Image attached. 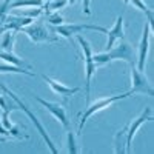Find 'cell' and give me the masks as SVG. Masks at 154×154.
<instances>
[{
    "label": "cell",
    "instance_id": "19",
    "mask_svg": "<svg viewBox=\"0 0 154 154\" xmlns=\"http://www.w3.org/2000/svg\"><path fill=\"white\" fill-rule=\"evenodd\" d=\"M66 151L69 154L80 152V148L77 146V142H75V136L71 130H66Z\"/></svg>",
    "mask_w": 154,
    "mask_h": 154
},
{
    "label": "cell",
    "instance_id": "5",
    "mask_svg": "<svg viewBox=\"0 0 154 154\" xmlns=\"http://www.w3.org/2000/svg\"><path fill=\"white\" fill-rule=\"evenodd\" d=\"M56 34L59 37H63V38H71L77 34H80L83 31H99V32H103L106 34V28L105 26H99V25H91V23H71V25H65L62 23L59 26H56Z\"/></svg>",
    "mask_w": 154,
    "mask_h": 154
},
{
    "label": "cell",
    "instance_id": "1",
    "mask_svg": "<svg viewBox=\"0 0 154 154\" xmlns=\"http://www.w3.org/2000/svg\"><path fill=\"white\" fill-rule=\"evenodd\" d=\"M0 91H2L3 94H6L9 99H12V102H14V103L17 105V108H20V109H22L25 114L28 116V119L34 122V126L37 128L38 134H40V136H42V139L45 140V143H46V146L49 148V151L53 152V154H59V149L54 146L53 140H51V137L48 136V133H46V130L43 128V125L40 123V120H38V119H37V116H35V114H34V112H32V111H31V109H29L26 105H25V103H23V102H22L20 99H19V96H17V94H14V93H12V91H11V89H9L8 86H5L2 82H0Z\"/></svg>",
    "mask_w": 154,
    "mask_h": 154
},
{
    "label": "cell",
    "instance_id": "26",
    "mask_svg": "<svg viewBox=\"0 0 154 154\" xmlns=\"http://www.w3.org/2000/svg\"><path fill=\"white\" fill-rule=\"evenodd\" d=\"M11 2H12V0H3V2H0V25L3 23V20L9 14V5H11Z\"/></svg>",
    "mask_w": 154,
    "mask_h": 154
},
{
    "label": "cell",
    "instance_id": "14",
    "mask_svg": "<svg viewBox=\"0 0 154 154\" xmlns=\"http://www.w3.org/2000/svg\"><path fill=\"white\" fill-rule=\"evenodd\" d=\"M0 59L3 62L9 63V65H14V66H19V68H25V69H29L32 71V66L29 65L28 62H25L23 59H20L19 56L14 54V51H0Z\"/></svg>",
    "mask_w": 154,
    "mask_h": 154
},
{
    "label": "cell",
    "instance_id": "3",
    "mask_svg": "<svg viewBox=\"0 0 154 154\" xmlns=\"http://www.w3.org/2000/svg\"><path fill=\"white\" fill-rule=\"evenodd\" d=\"M130 96H131V93H130V91H126V93H123V94L108 96V97H103V99H97L96 102H93V103H88V105L85 106V111L80 114V120H79V134L82 133L85 123L88 122V119L91 117V116H94L96 112H100V111H103V109L109 108L111 105L116 103V102L123 100V99L130 97Z\"/></svg>",
    "mask_w": 154,
    "mask_h": 154
},
{
    "label": "cell",
    "instance_id": "11",
    "mask_svg": "<svg viewBox=\"0 0 154 154\" xmlns=\"http://www.w3.org/2000/svg\"><path fill=\"white\" fill-rule=\"evenodd\" d=\"M31 22H32V19H29V17H22L17 14H8L6 19L3 20V23L0 25V34L3 31H17L19 32L22 28H25Z\"/></svg>",
    "mask_w": 154,
    "mask_h": 154
},
{
    "label": "cell",
    "instance_id": "25",
    "mask_svg": "<svg viewBox=\"0 0 154 154\" xmlns=\"http://www.w3.org/2000/svg\"><path fill=\"white\" fill-rule=\"evenodd\" d=\"M123 3H131L133 6H136L139 11L145 12V14H148L149 11H152L151 8H148V6H146V3L143 2V0H123Z\"/></svg>",
    "mask_w": 154,
    "mask_h": 154
},
{
    "label": "cell",
    "instance_id": "22",
    "mask_svg": "<svg viewBox=\"0 0 154 154\" xmlns=\"http://www.w3.org/2000/svg\"><path fill=\"white\" fill-rule=\"evenodd\" d=\"M68 5V0H48L46 5H43L46 8V12H51V11H59L62 8H65Z\"/></svg>",
    "mask_w": 154,
    "mask_h": 154
},
{
    "label": "cell",
    "instance_id": "28",
    "mask_svg": "<svg viewBox=\"0 0 154 154\" xmlns=\"http://www.w3.org/2000/svg\"><path fill=\"white\" fill-rule=\"evenodd\" d=\"M0 140H12V136H11L9 130H6L2 123H0Z\"/></svg>",
    "mask_w": 154,
    "mask_h": 154
},
{
    "label": "cell",
    "instance_id": "13",
    "mask_svg": "<svg viewBox=\"0 0 154 154\" xmlns=\"http://www.w3.org/2000/svg\"><path fill=\"white\" fill-rule=\"evenodd\" d=\"M123 34H125V28H123V17L119 16L114 22V26L106 29V37H108V42H106V51L111 49L116 42H119L123 38Z\"/></svg>",
    "mask_w": 154,
    "mask_h": 154
},
{
    "label": "cell",
    "instance_id": "24",
    "mask_svg": "<svg viewBox=\"0 0 154 154\" xmlns=\"http://www.w3.org/2000/svg\"><path fill=\"white\" fill-rule=\"evenodd\" d=\"M46 22L53 26H59V25L63 23V17L59 14V11H51V12H46Z\"/></svg>",
    "mask_w": 154,
    "mask_h": 154
},
{
    "label": "cell",
    "instance_id": "17",
    "mask_svg": "<svg viewBox=\"0 0 154 154\" xmlns=\"http://www.w3.org/2000/svg\"><path fill=\"white\" fill-rule=\"evenodd\" d=\"M0 72H3V74H25V75H35L34 71H29V69H25V68H19V66H14V65H9V63L3 62V63H0Z\"/></svg>",
    "mask_w": 154,
    "mask_h": 154
},
{
    "label": "cell",
    "instance_id": "12",
    "mask_svg": "<svg viewBox=\"0 0 154 154\" xmlns=\"http://www.w3.org/2000/svg\"><path fill=\"white\" fill-rule=\"evenodd\" d=\"M42 77H43V80L49 85V88L53 89V93L62 96L63 99H68V97H71V96H74L75 93L80 91L79 86H72V88H71V86H66V85H63L62 82L53 79V77H49V75H46V74H43Z\"/></svg>",
    "mask_w": 154,
    "mask_h": 154
},
{
    "label": "cell",
    "instance_id": "6",
    "mask_svg": "<svg viewBox=\"0 0 154 154\" xmlns=\"http://www.w3.org/2000/svg\"><path fill=\"white\" fill-rule=\"evenodd\" d=\"M151 29L152 25L145 20L143 25V31H142V37L137 46V54H136V68L139 71H145V65H146V57H148V51H149V40H151Z\"/></svg>",
    "mask_w": 154,
    "mask_h": 154
},
{
    "label": "cell",
    "instance_id": "7",
    "mask_svg": "<svg viewBox=\"0 0 154 154\" xmlns=\"http://www.w3.org/2000/svg\"><path fill=\"white\" fill-rule=\"evenodd\" d=\"M108 54L111 57V62L112 60H123L130 66L136 65V51L131 46V43H128L123 38L117 45H114L111 49H108Z\"/></svg>",
    "mask_w": 154,
    "mask_h": 154
},
{
    "label": "cell",
    "instance_id": "16",
    "mask_svg": "<svg viewBox=\"0 0 154 154\" xmlns=\"http://www.w3.org/2000/svg\"><path fill=\"white\" fill-rule=\"evenodd\" d=\"M114 152L116 154H128L126 148V136H125V128L116 133L114 136Z\"/></svg>",
    "mask_w": 154,
    "mask_h": 154
},
{
    "label": "cell",
    "instance_id": "4",
    "mask_svg": "<svg viewBox=\"0 0 154 154\" xmlns=\"http://www.w3.org/2000/svg\"><path fill=\"white\" fill-rule=\"evenodd\" d=\"M77 42H79L80 48H82V53H83V59H85V100H86V105L89 103V96H91V80H93V75L97 71L96 63L93 62V48L89 45V42L86 38H83L80 34H77Z\"/></svg>",
    "mask_w": 154,
    "mask_h": 154
},
{
    "label": "cell",
    "instance_id": "8",
    "mask_svg": "<svg viewBox=\"0 0 154 154\" xmlns=\"http://www.w3.org/2000/svg\"><path fill=\"white\" fill-rule=\"evenodd\" d=\"M152 120V111L151 108H145L142 112H140L136 119H133L130 123L125 126V136H126V148H128V152H131V143H133V139L136 136V133L140 130V126L145 125L146 122Z\"/></svg>",
    "mask_w": 154,
    "mask_h": 154
},
{
    "label": "cell",
    "instance_id": "23",
    "mask_svg": "<svg viewBox=\"0 0 154 154\" xmlns=\"http://www.w3.org/2000/svg\"><path fill=\"white\" fill-rule=\"evenodd\" d=\"M93 62L96 63V66H102V65H106V63H111V57L108 54V51H103V53H97L93 54Z\"/></svg>",
    "mask_w": 154,
    "mask_h": 154
},
{
    "label": "cell",
    "instance_id": "21",
    "mask_svg": "<svg viewBox=\"0 0 154 154\" xmlns=\"http://www.w3.org/2000/svg\"><path fill=\"white\" fill-rule=\"evenodd\" d=\"M0 108H2V111H6V112H11L17 109V105L12 102V99H9L6 94L0 93Z\"/></svg>",
    "mask_w": 154,
    "mask_h": 154
},
{
    "label": "cell",
    "instance_id": "27",
    "mask_svg": "<svg viewBox=\"0 0 154 154\" xmlns=\"http://www.w3.org/2000/svg\"><path fill=\"white\" fill-rule=\"evenodd\" d=\"M0 123H2L6 130H9V128L12 126V122H11V119H9V112L2 111V116H0Z\"/></svg>",
    "mask_w": 154,
    "mask_h": 154
},
{
    "label": "cell",
    "instance_id": "30",
    "mask_svg": "<svg viewBox=\"0 0 154 154\" xmlns=\"http://www.w3.org/2000/svg\"><path fill=\"white\" fill-rule=\"evenodd\" d=\"M77 2H80V0H68V5H69V3L74 5V3H77Z\"/></svg>",
    "mask_w": 154,
    "mask_h": 154
},
{
    "label": "cell",
    "instance_id": "18",
    "mask_svg": "<svg viewBox=\"0 0 154 154\" xmlns=\"http://www.w3.org/2000/svg\"><path fill=\"white\" fill-rule=\"evenodd\" d=\"M43 0H14L11 2L9 9H17V8H43Z\"/></svg>",
    "mask_w": 154,
    "mask_h": 154
},
{
    "label": "cell",
    "instance_id": "20",
    "mask_svg": "<svg viewBox=\"0 0 154 154\" xmlns=\"http://www.w3.org/2000/svg\"><path fill=\"white\" fill-rule=\"evenodd\" d=\"M17 16H22V17H29L32 20H35L38 16H42V8H23L22 11L20 9H14Z\"/></svg>",
    "mask_w": 154,
    "mask_h": 154
},
{
    "label": "cell",
    "instance_id": "29",
    "mask_svg": "<svg viewBox=\"0 0 154 154\" xmlns=\"http://www.w3.org/2000/svg\"><path fill=\"white\" fill-rule=\"evenodd\" d=\"M83 2V14H91V0H82Z\"/></svg>",
    "mask_w": 154,
    "mask_h": 154
},
{
    "label": "cell",
    "instance_id": "2",
    "mask_svg": "<svg viewBox=\"0 0 154 154\" xmlns=\"http://www.w3.org/2000/svg\"><path fill=\"white\" fill-rule=\"evenodd\" d=\"M23 34H26L28 38L35 43V45H42V43H57L60 40V37L54 34L42 20H32L29 25H26L25 28L20 29Z\"/></svg>",
    "mask_w": 154,
    "mask_h": 154
},
{
    "label": "cell",
    "instance_id": "10",
    "mask_svg": "<svg viewBox=\"0 0 154 154\" xmlns=\"http://www.w3.org/2000/svg\"><path fill=\"white\" fill-rule=\"evenodd\" d=\"M35 100L40 103L43 108H46V111L53 116L56 120H59L62 123V126L65 130H69V119L66 116V109L63 108V105L57 103V102H49V100H45L42 97H35Z\"/></svg>",
    "mask_w": 154,
    "mask_h": 154
},
{
    "label": "cell",
    "instance_id": "15",
    "mask_svg": "<svg viewBox=\"0 0 154 154\" xmlns=\"http://www.w3.org/2000/svg\"><path fill=\"white\" fill-rule=\"evenodd\" d=\"M16 34L17 31H3L0 37V51H12L16 43Z\"/></svg>",
    "mask_w": 154,
    "mask_h": 154
},
{
    "label": "cell",
    "instance_id": "9",
    "mask_svg": "<svg viewBox=\"0 0 154 154\" xmlns=\"http://www.w3.org/2000/svg\"><path fill=\"white\" fill-rule=\"evenodd\" d=\"M131 96L133 94H145V96H152L154 94V89L151 82L148 80V77L145 75L143 71H139L134 66H131V89H130Z\"/></svg>",
    "mask_w": 154,
    "mask_h": 154
}]
</instances>
